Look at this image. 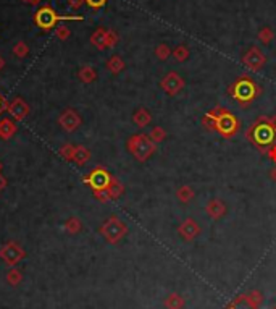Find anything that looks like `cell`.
<instances>
[{
    "label": "cell",
    "mask_w": 276,
    "mask_h": 309,
    "mask_svg": "<svg viewBox=\"0 0 276 309\" xmlns=\"http://www.w3.org/2000/svg\"><path fill=\"white\" fill-rule=\"evenodd\" d=\"M202 126L207 131H215L225 139H233L241 130V121L230 109L216 106L210 109L202 118Z\"/></svg>",
    "instance_id": "6da1fadb"
},
{
    "label": "cell",
    "mask_w": 276,
    "mask_h": 309,
    "mask_svg": "<svg viewBox=\"0 0 276 309\" xmlns=\"http://www.w3.org/2000/svg\"><path fill=\"white\" fill-rule=\"evenodd\" d=\"M245 139L257 151L266 154L271 146L276 144V130L271 117L260 115L254 123L245 130Z\"/></svg>",
    "instance_id": "7a4b0ae2"
},
{
    "label": "cell",
    "mask_w": 276,
    "mask_h": 309,
    "mask_svg": "<svg viewBox=\"0 0 276 309\" xmlns=\"http://www.w3.org/2000/svg\"><path fill=\"white\" fill-rule=\"evenodd\" d=\"M262 86L257 83L251 74L242 73L239 74L228 88V96H230L241 109H249L254 102L262 96Z\"/></svg>",
    "instance_id": "3957f363"
},
{
    "label": "cell",
    "mask_w": 276,
    "mask_h": 309,
    "mask_svg": "<svg viewBox=\"0 0 276 309\" xmlns=\"http://www.w3.org/2000/svg\"><path fill=\"white\" fill-rule=\"evenodd\" d=\"M128 152L136 159L137 162H147L149 159L157 152V144L149 138V135L146 133H139V135H132L128 143Z\"/></svg>",
    "instance_id": "277c9868"
},
{
    "label": "cell",
    "mask_w": 276,
    "mask_h": 309,
    "mask_svg": "<svg viewBox=\"0 0 276 309\" xmlns=\"http://www.w3.org/2000/svg\"><path fill=\"white\" fill-rule=\"evenodd\" d=\"M59 21H82L79 15H59L50 5H44L34 13V23L42 31H50Z\"/></svg>",
    "instance_id": "5b68a950"
},
{
    "label": "cell",
    "mask_w": 276,
    "mask_h": 309,
    "mask_svg": "<svg viewBox=\"0 0 276 309\" xmlns=\"http://www.w3.org/2000/svg\"><path fill=\"white\" fill-rule=\"evenodd\" d=\"M128 225L123 220H120L115 215L108 217L100 227V235L107 240L110 245H118V243L126 237Z\"/></svg>",
    "instance_id": "8992f818"
},
{
    "label": "cell",
    "mask_w": 276,
    "mask_h": 309,
    "mask_svg": "<svg viewBox=\"0 0 276 309\" xmlns=\"http://www.w3.org/2000/svg\"><path fill=\"white\" fill-rule=\"evenodd\" d=\"M112 178H113V175L107 170V168L99 165L84 176V183L91 186L92 193L94 191H105L108 188Z\"/></svg>",
    "instance_id": "52a82bcc"
},
{
    "label": "cell",
    "mask_w": 276,
    "mask_h": 309,
    "mask_svg": "<svg viewBox=\"0 0 276 309\" xmlns=\"http://www.w3.org/2000/svg\"><path fill=\"white\" fill-rule=\"evenodd\" d=\"M24 258H26V251L15 241L7 243V245H4L2 249H0V259L10 267L18 266Z\"/></svg>",
    "instance_id": "ba28073f"
},
{
    "label": "cell",
    "mask_w": 276,
    "mask_h": 309,
    "mask_svg": "<svg viewBox=\"0 0 276 309\" xmlns=\"http://www.w3.org/2000/svg\"><path fill=\"white\" fill-rule=\"evenodd\" d=\"M241 62H242V65L247 68V70H251V71H260L265 65H266V57H265V54L259 49V47H251L249 50H247L244 55H242V59H241Z\"/></svg>",
    "instance_id": "9c48e42d"
},
{
    "label": "cell",
    "mask_w": 276,
    "mask_h": 309,
    "mask_svg": "<svg viewBox=\"0 0 276 309\" xmlns=\"http://www.w3.org/2000/svg\"><path fill=\"white\" fill-rule=\"evenodd\" d=\"M184 86H186V83H184L183 76H181V74L176 73V71L167 73L165 76L161 78V81H160V88L163 89L168 96L179 94V92L184 89Z\"/></svg>",
    "instance_id": "30bf717a"
},
{
    "label": "cell",
    "mask_w": 276,
    "mask_h": 309,
    "mask_svg": "<svg viewBox=\"0 0 276 309\" xmlns=\"http://www.w3.org/2000/svg\"><path fill=\"white\" fill-rule=\"evenodd\" d=\"M81 123H82L81 115L73 109H66L59 117V125L62 130L66 131V133H73V131H76L81 126Z\"/></svg>",
    "instance_id": "8fae6325"
},
{
    "label": "cell",
    "mask_w": 276,
    "mask_h": 309,
    "mask_svg": "<svg viewBox=\"0 0 276 309\" xmlns=\"http://www.w3.org/2000/svg\"><path fill=\"white\" fill-rule=\"evenodd\" d=\"M7 112L10 114L12 120H15V121H23L27 115H30L31 109H30V104H27L24 99L15 97L12 102H8Z\"/></svg>",
    "instance_id": "7c38bea8"
},
{
    "label": "cell",
    "mask_w": 276,
    "mask_h": 309,
    "mask_svg": "<svg viewBox=\"0 0 276 309\" xmlns=\"http://www.w3.org/2000/svg\"><path fill=\"white\" fill-rule=\"evenodd\" d=\"M201 231H202L201 225H199V223L194 219H186V220H183L178 225L179 237L183 238L184 241H187V243L194 241L199 235H201Z\"/></svg>",
    "instance_id": "4fadbf2b"
},
{
    "label": "cell",
    "mask_w": 276,
    "mask_h": 309,
    "mask_svg": "<svg viewBox=\"0 0 276 309\" xmlns=\"http://www.w3.org/2000/svg\"><path fill=\"white\" fill-rule=\"evenodd\" d=\"M226 204L222 201V199H218V198H215V199H210L207 202V205H205V214L210 217L212 220H220V219H223L225 215H226Z\"/></svg>",
    "instance_id": "5bb4252c"
},
{
    "label": "cell",
    "mask_w": 276,
    "mask_h": 309,
    "mask_svg": "<svg viewBox=\"0 0 276 309\" xmlns=\"http://www.w3.org/2000/svg\"><path fill=\"white\" fill-rule=\"evenodd\" d=\"M16 130H18V126L15 123V120L8 118V117L0 120V138L5 139V141H8V139H12V136H15Z\"/></svg>",
    "instance_id": "9a60e30c"
},
{
    "label": "cell",
    "mask_w": 276,
    "mask_h": 309,
    "mask_svg": "<svg viewBox=\"0 0 276 309\" xmlns=\"http://www.w3.org/2000/svg\"><path fill=\"white\" fill-rule=\"evenodd\" d=\"M225 309H260V306H255L247 295H239V296H236Z\"/></svg>",
    "instance_id": "2e32d148"
},
{
    "label": "cell",
    "mask_w": 276,
    "mask_h": 309,
    "mask_svg": "<svg viewBox=\"0 0 276 309\" xmlns=\"http://www.w3.org/2000/svg\"><path fill=\"white\" fill-rule=\"evenodd\" d=\"M105 191H107V194H108L110 201H115V199L121 198V196L125 194V185H123V183L117 178V176H113L112 182H110V185H108V188H107Z\"/></svg>",
    "instance_id": "e0dca14e"
},
{
    "label": "cell",
    "mask_w": 276,
    "mask_h": 309,
    "mask_svg": "<svg viewBox=\"0 0 276 309\" xmlns=\"http://www.w3.org/2000/svg\"><path fill=\"white\" fill-rule=\"evenodd\" d=\"M132 121H134V125H136V126H139V128H146V126L150 125L152 115H150V112H149L147 109L141 107V109H137V110L134 112V114H132Z\"/></svg>",
    "instance_id": "ac0fdd59"
},
{
    "label": "cell",
    "mask_w": 276,
    "mask_h": 309,
    "mask_svg": "<svg viewBox=\"0 0 276 309\" xmlns=\"http://www.w3.org/2000/svg\"><path fill=\"white\" fill-rule=\"evenodd\" d=\"M176 198H178L179 202L189 204V202H191V201L196 198V191H194L192 186L183 185V186H179V188L176 190Z\"/></svg>",
    "instance_id": "d6986e66"
},
{
    "label": "cell",
    "mask_w": 276,
    "mask_h": 309,
    "mask_svg": "<svg viewBox=\"0 0 276 309\" xmlns=\"http://www.w3.org/2000/svg\"><path fill=\"white\" fill-rule=\"evenodd\" d=\"M78 78L84 84H91L97 80V71H96V68H92L91 65H84V67H81L78 71Z\"/></svg>",
    "instance_id": "ffe728a7"
},
{
    "label": "cell",
    "mask_w": 276,
    "mask_h": 309,
    "mask_svg": "<svg viewBox=\"0 0 276 309\" xmlns=\"http://www.w3.org/2000/svg\"><path fill=\"white\" fill-rule=\"evenodd\" d=\"M163 306H165V309H184L186 301H184V298L181 296L179 293H170L165 298Z\"/></svg>",
    "instance_id": "44dd1931"
},
{
    "label": "cell",
    "mask_w": 276,
    "mask_h": 309,
    "mask_svg": "<svg viewBox=\"0 0 276 309\" xmlns=\"http://www.w3.org/2000/svg\"><path fill=\"white\" fill-rule=\"evenodd\" d=\"M105 67L112 74H118V73H121L123 70H125L126 63H125V60L120 57V55H112V57L107 60Z\"/></svg>",
    "instance_id": "7402d4cb"
},
{
    "label": "cell",
    "mask_w": 276,
    "mask_h": 309,
    "mask_svg": "<svg viewBox=\"0 0 276 309\" xmlns=\"http://www.w3.org/2000/svg\"><path fill=\"white\" fill-rule=\"evenodd\" d=\"M105 34H107V30H103V28H97V30L92 33L91 44L94 45V47L99 49V50L107 49L105 47Z\"/></svg>",
    "instance_id": "603a6c76"
},
{
    "label": "cell",
    "mask_w": 276,
    "mask_h": 309,
    "mask_svg": "<svg viewBox=\"0 0 276 309\" xmlns=\"http://www.w3.org/2000/svg\"><path fill=\"white\" fill-rule=\"evenodd\" d=\"M91 151L86 146H76V151H74V159H73V162H76L78 165H84V164H88L89 162V159H91Z\"/></svg>",
    "instance_id": "cb8c5ba5"
},
{
    "label": "cell",
    "mask_w": 276,
    "mask_h": 309,
    "mask_svg": "<svg viewBox=\"0 0 276 309\" xmlns=\"http://www.w3.org/2000/svg\"><path fill=\"white\" fill-rule=\"evenodd\" d=\"M5 280H7V284H8V285H12V287H18V285L21 284V280H23V274H21V270H20V269H15V267H12V269L7 272Z\"/></svg>",
    "instance_id": "d4e9b609"
},
{
    "label": "cell",
    "mask_w": 276,
    "mask_h": 309,
    "mask_svg": "<svg viewBox=\"0 0 276 309\" xmlns=\"http://www.w3.org/2000/svg\"><path fill=\"white\" fill-rule=\"evenodd\" d=\"M63 228L70 233V235H76V233H79L82 230V223L78 217H70L68 220L65 222Z\"/></svg>",
    "instance_id": "484cf974"
},
{
    "label": "cell",
    "mask_w": 276,
    "mask_h": 309,
    "mask_svg": "<svg viewBox=\"0 0 276 309\" xmlns=\"http://www.w3.org/2000/svg\"><path fill=\"white\" fill-rule=\"evenodd\" d=\"M171 55H173V59L176 62H186L189 59V47H187V45H184V44H179L173 49Z\"/></svg>",
    "instance_id": "4316f807"
},
{
    "label": "cell",
    "mask_w": 276,
    "mask_h": 309,
    "mask_svg": "<svg viewBox=\"0 0 276 309\" xmlns=\"http://www.w3.org/2000/svg\"><path fill=\"white\" fill-rule=\"evenodd\" d=\"M149 138H150L155 144L163 143L165 139H167V130H165V128H161V126H154V128L150 130Z\"/></svg>",
    "instance_id": "83f0119b"
},
{
    "label": "cell",
    "mask_w": 276,
    "mask_h": 309,
    "mask_svg": "<svg viewBox=\"0 0 276 309\" xmlns=\"http://www.w3.org/2000/svg\"><path fill=\"white\" fill-rule=\"evenodd\" d=\"M273 39H274V33H273L271 28L265 26V28H262V30L259 31V41H260L263 45H268Z\"/></svg>",
    "instance_id": "f1b7e54d"
},
{
    "label": "cell",
    "mask_w": 276,
    "mask_h": 309,
    "mask_svg": "<svg viewBox=\"0 0 276 309\" xmlns=\"http://www.w3.org/2000/svg\"><path fill=\"white\" fill-rule=\"evenodd\" d=\"M171 52H173V50L170 49L168 44H158L155 47V55H157V59L161 60V62H165L167 59H170Z\"/></svg>",
    "instance_id": "f546056e"
},
{
    "label": "cell",
    "mask_w": 276,
    "mask_h": 309,
    "mask_svg": "<svg viewBox=\"0 0 276 309\" xmlns=\"http://www.w3.org/2000/svg\"><path fill=\"white\" fill-rule=\"evenodd\" d=\"M13 54L16 55L18 59H24L26 55L30 54V47H27V44L24 41H18L13 45Z\"/></svg>",
    "instance_id": "4dcf8cb0"
},
{
    "label": "cell",
    "mask_w": 276,
    "mask_h": 309,
    "mask_svg": "<svg viewBox=\"0 0 276 309\" xmlns=\"http://www.w3.org/2000/svg\"><path fill=\"white\" fill-rule=\"evenodd\" d=\"M118 41H120L118 33L113 31V30H107V34H105V47L107 49H113L118 44Z\"/></svg>",
    "instance_id": "1f68e13d"
},
{
    "label": "cell",
    "mask_w": 276,
    "mask_h": 309,
    "mask_svg": "<svg viewBox=\"0 0 276 309\" xmlns=\"http://www.w3.org/2000/svg\"><path fill=\"white\" fill-rule=\"evenodd\" d=\"M74 151H76V146H73V144H65V146H62L60 147V156L65 159V161H68V162H73V159H74Z\"/></svg>",
    "instance_id": "d6a6232c"
},
{
    "label": "cell",
    "mask_w": 276,
    "mask_h": 309,
    "mask_svg": "<svg viewBox=\"0 0 276 309\" xmlns=\"http://www.w3.org/2000/svg\"><path fill=\"white\" fill-rule=\"evenodd\" d=\"M55 36L59 37L60 41H66V39H70V36H71V31H70V28L68 26H57V30H55Z\"/></svg>",
    "instance_id": "836d02e7"
},
{
    "label": "cell",
    "mask_w": 276,
    "mask_h": 309,
    "mask_svg": "<svg viewBox=\"0 0 276 309\" xmlns=\"http://www.w3.org/2000/svg\"><path fill=\"white\" fill-rule=\"evenodd\" d=\"M247 296H249V299L255 306H260L263 303V295L259 292V290H251V292L247 293Z\"/></svg>",
    "instance_id": "e575fe53"
},
{
    "label": "cell",
    "mask_w": 276,
    "mask_h": 309,
    "mask_svg": "<svg viewBox=\"0 0 276 309\" xmlns=\"http://www.w3.org/2000/svg\"><path fill=\"white\" fill-rule=\"evenodd\" d=\"M107 2H108V0H86V5L91 7L92 10H99V8L105 7Z\"/></svg>",
    "instance_id": "d590c367"
},
{
    "label": "cell",
    "mask_w": 276,
    "mask_h": 309,
    "mask_svg": "<svg viewBox=\"0 0 276 309\" xmlns=\"http://www.w3.org/2000/svg\"><path fill=\"white\" fill-rule=\"evenodd\" d=\"M82 4H86V0H68V5L71 10H79Z\"/></svg>",
    "instance_id": "8d00e7d4"
},
{
    "label": "cell",
    "mask_w": 276,
    "mask_h": 309,
    "mask_svg": "<svg viewBox=\"0 0 276 309\" xmlns=\"http://www.w3.org/2000/svg\"><path fill=\"white\" fill-rule=\"evenodd\" d=\"M7 109H8V100L2 94H0V115H2Z\"/></svg>",
    "instance_id": "74e56055"
},
{
    "label": "cell",
    "mask_w": 276,
    "mask_h": 309,
    "mask_svg": "<svg viewBox=\"0 0 276 309\" xmlns=\"http://www.w3.org/2000/svg\"><path fill=\"white\" fill-rule=\"evenodd\" d=\"M265 156H268L270 161H273V162L276 164V144H274V146H271V147L268 149V152H266Z\"/></svg>",
    "instance_id": "f35d334b"
},
{
    "label": "cell",
    "mask_w": 276,
    "mask_h": 309,
    "mask_svg": "<svg viewBox=\"0 0 276 309\" xmlns=\"http://www.w3.org/2000/svg\"><path fill=\"white\" fill-rule=\"evenodd\" d=\"M5 188H7V178L0 173V191H4Z\"/></svg>",
    "instance_id": "ab89813d"
},
{
    "label": "cell",
    "mask_w": 276,
    "mask_h": 309,
    "mask_svg": "<svg viewBox=\"0 0 276 309\" xmlns=\"http://www.w3.org/2000/svg\"><path fill=\"white\" fill-rule=\"evenodd\" d=\"M270 178L276 183V164H274V167L271 168V172H270Z\"/></svg>",
    "instance_id": "60d3db41"
},
{
    "label": "cell",
    "mask_w": 276,
    "mask_h": 309,
    "mask_svg": "<svg viewBox=\"0 0 276 309\" xmlns=\"http://www.w3.org/2000/svg\"><path fill=\"white\" fill-rule=\"evenodd\" d=\"M41 2H42V0H27V4H30V5H34V7H37Z\"/></svg>",
    "instance_id": "b9f144b4"
},
{
    "label": "cell",
    "mask_w": 276,
    "mask_h": 309,
    "mask_svg": "<svg viewBox=\"0 0 276 309\" xmlns=\"http://www.w3.org/2000/svg\"><path fill=\"white\" fill-rule=\"evenodd\" d=\"M4 67H5V60H4V57L0 55V71L4 70Z\"/></svg>",
    "instance_id": "7bdbcfd3"
},
{
    "label": "cell",
    "mask_w": 276,
    "mask_h": 309,
    "mask_svg": "<svg viewBox=\"0 0 276 309\" xmlns=\"http://www.w3.org/2000/svg\"><path fill=\"white\" fill-rule=\"evenodd\" d=\"M271 120H273V125H274V130H276V114L271 117Z\"/></svg>",
    "instance_id": "ee69618b"
},
{
    "label": "cell",
    "mask_w": 276,
    "mask_h": 309,
    "mask_svg": "<svg viewBox=\"0 0 276 309\" xmlns=\"http://www.w3.org/2000/svg\"><path fill=\"white\" fill-rule=\"evenodd\" d=\"M2 168H4V165H2V162H0V173H2Z\"/></svg>",
    "instance_id": "f6af8a7d"
},
{
    "label": "cell",
    "mask_w": 276,
    "mask_h": 309,
    "mask_svg": "<svg viewBox=\"0 0 276 309\" xmlns=\"http://www.w3.org/2000/svg\"><path fill=\"white\" fill-rule=\"evenodd\" d=\"M271 309H276V304H274V306H273V307H271Z\"/></svg>",
    "instance_id": "bcb514c9"
},
{
    "label": "cell",
    "mask_w": 276,
    "mask_h": 309,
    "mask_svg": "<svg viewBox=\"0 0 276 309\" xmlns=\"http://www.w3.org/2000/svg\"><path fill=\"white\" fill-rule=\"evenodd\" d=\"M23 2H27V0H23Z\"/></svg>",
    "instance_id": "7dc6e473"
}]
</instances>
